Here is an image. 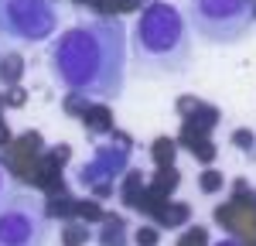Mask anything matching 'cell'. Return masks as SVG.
<instances>
[{
  "instance_id": "cell-1",
  "label": "cell",
  "mask_w": 256,
  "mask_h": 246,
  "mask_svg": "<svg viewBox=\"0 0 256 246\" xmlns=\"http://www.w3.org/2000/svg\"><path fill=\"white\" fill-rule=\"evenodd\" d=\"M48 68L72 96L116 100L126 86V24L116 18L76 20L52 41Z\"/></svg>"
},
{
  "instance_id": "cell-2",
  "label": "cell",
  "mask_w": 256,
  "mask_h": 246,
  "mask_svg": "<svg viewBox=\"0 0 256 246\" xmlns=\"http://www.w3.org/2000/svg\"><path fill=\"white\" fill-rule=\"evenodd\" d=\"M134 68L147 79L181 76L192 62V28L174 4H147L134 24Z\"/></svg>"
},
{
  "instance_id": "cell-3",
  "label": "cell",
  "mask_w": 256,
  "mask_h": 246,
  "mask_svg": "<svg viewBox=\"0 0 256 246\" xmlns=\"http://www.w3.org/2000/svg\"><path fill=\"white\" fill-rule=\"evenodd\" d=\"M256 0H188V24L212 44H232L250 34Z\"/></svg>"
},
{
  "instance_id": "cell-4",
  "label": "cell",
  "mask_w": 256,
  "mask_h": 246,
  "mask_svg": "<svg viewBox=\"0 0 256 246\" xmlns=\"http://www.w3.org/2000/svg\"><path fill=\"white\" fill-rule=\"evenodd\" d=\"M48 212L34 195H14L0 205V246H44Z\"/></svg>"
},
{
  "instance_id": "cell-5",
  "label": "cell",
  "mask_w": 256,
  "mask_h": 246,
  "mask_svg": "<svg viewBox=\"0 0 256 246\" xmlns=\"http://www.w3.org/2000/svg\"><path fill=\"white\" fill-rule=\"evenodd\" d=\"M58 28V14L52 0H0V31L20 41H38L52 38Z\"/></svg>"
},
{
  "instance_id": "cell-6",
  "label": "cell",
  "mask_w": 256,
  "mask_h": 246,
  "mask_svg": "<svg viewBox=\"0 0 256 246\" xmlns=\"http://www.w3.org/2000/svg\"><path fill=\"white\" fill-rule=\"evenodd\" d=\"M99 246H126V222L123 219H106Z\"/></svg>"
},
{
  "instance_id": "cell-7",
  "label": "cell",
  "mask_w": 256,
  "mask_h": 246,
  "mask_svg": "<svg viewBox=\"0 0 256 246\" xmlns=\"http://www.w3.org/2000/svg\"><path fill=\"white\" fill-rule=\"evenodd\" d=\"M86 126H89V134H106V130H110V113H106L102 106L89 110V113H86Z\"/></svg>"
},
{
  "instance_id": "cell-8",
  "label": "cell",
  "mask_w": 256,
  "mask_h": 246,
  "mask_svg": "<svg viewBox=\"0 0 256 246\" xmlns=\"http://www.w3.org/2000/svg\"><path fill=\"white\" fill-rule=\"evenodd\" d=\"M20 79V55H4L0 58V82H18Z\"/></svg>"
},
{
  "instance_id": "cell-9",
  "label": "cell",
  "mask_w": 256,
  "mask_h": 246,
  "mask_svg": "<svg viewBox=\"0 0 256 246\" xmlns=\"http://www.w3.org/2000/svg\"><path fill=\"white\" fill-rule=\"evenodd\" d=\"M18 195V184H14V178L7 174V168L0 164V205L7 202V198H14Z\"/></svg>"
},
{
  "instance_id": "cell-10",
  "label": "cell",
  "mask_w": 256,
  "mask_h": 246,
  "mask_svg": "<svg viewBox=\"0 0 256 246\" xmlns=\"http://www.w3.org/2000/svg\"><path fill=\"white\" fill-rule=\"evenodd\" d=\"M86 240H89V232H86L82 226H68V229L62 232V243L65 246H82Z\"/></svg>"
},
{
  "instance_id": "cell-11",
  "label": "cell",
  "mask_w": 256,
  "mask_h": 246,
  "mask_svg": "<svg viewBox=\"0 0 256 246\" xmlns=\"http://www.w3.org/2000/svg\"><path fill=\"white\" fill-rule=\"evenodd\" d=\"M198 188H202V192H218V188H222V174L205 171V174H202V182H198Z\"/></svg>"
},
{
  "instance_id": "cell-12",
  "label": "cell",
  "mask_w": 256,
  "mask_h": 246,
  "mask_svg": "<svg viewBox=\"0 0 256 246\" xmlns=\"http://www.w3.org/2000/svg\"><path fill=\"white\" fill-rule=\"evenodd\" d=\"M171 184H178V171H168V168H164V171H160V182L154 184V192H158V195H164Z\"/></svg>"
},
{
  "instance_id": "cell-13",
  "label": "cell",
  "mask_w": 256,
  "mask_h": 246,
  "mask_svg": "<svg viewBox=\"0 0 256 246\" xmlns=\"http://www.w3.org/2000/svg\"><path fill=\"white\" fill-rule=\"evenodd\" d=\"M158 240H160L158 229H150V226H144V229L137 232V243H140V246H158Z\"/></svg>"
},
{
  "instance_id": "cell-14",
  "label": "cell",
  "mask_w": 256,
  "mask_h": 246,
  "mask_svg": "<svg viewBox=\"0 0 256 246\" xmlns=\"http://www.w3.org/2000/svg\"><path fill=\"white\" fill-rule=\"evenodd\" d=\"M205 240H208V236H205V229H192V236H188L181 246H205Z\"/></svg>"
},
{
  "instance_id": "cell-15",
  "label": "cell",
  "mask_w": 256,
  "mask_h": 246,
  "mask_svg": "<svg viewBox=\"0 0 256 246\" xmlns=\"http://www.w3.org/2000/svg\"><path fill=\"white\" fill-rule=\"evenodd\" d=\"M195 158H198V161H212V158H216L212 144H198V147H195Z\"/></svg>"
},
{
  "instance_id": "cell-16",
  "label": "cell",
  "mask_w": 256,
  "mask_h": 246,
  "mask_svg": "<svg viewBox=\"0 0 256 246\" xmlns=\"http://www.w3.org/2000/svg\"><path fill=\"white\" fill-rule=\"evenodd\" d=\"M137 188H140V174H130V184H126V202H137Z\"/></svg>"
},
{
  "instance_id": "cell-17",
  "label": "cell",
  "mask_w": 256,
  "mask_h": 246,
  "mask_svg": "<svg viewBox=\"0 0 256 246\" xmlns=\"http://www.w3.org/2000/svg\"><path fill=\"white\" fill-rule=\"evenodd\" d=\"M82 216H89V219H99L102 216V208L96 202H82Z\"/></svg>"
},
{
  "instance_id": "cell-18",
  "label": "cell",
  "mask_w": 256,
  "mask_h": 246,
  "mask_svg": "<svg viewBox=\"0 0 256 246\" xmlns=\"http://www.w3.org/2000/svg\"><path fill=\"white\" fill-rule=\"evenodd\" d=\"M168 150H171V140H158V161H168Z\"/></svg>"
},
{
  "instance_id": "cell-19",
  "label": "cell",
  "mask_w": 256,
  "mask_h": 246,
  "mask_svg": "<svg viewBox=\"0 0 256 246\" xmlns=\"http://www.w3.org/2000/svg\"><path fill=\"white\" fill-rule=\"evenodd\" d=\"M236 144H242V147H253V137H250L246 130H239V134H236Z\"/></svg>"
},
{
  "instance_id": "cell-20",
  "label": "cell",
  "mask_w": 256,
  "mask_h": 246,
  "mask_svg": "<svg viewBox=\"0 0 256 246\" xmlns=\"http://www.w3.org/2000/svg\"><path fill=\"white\" fill-rule=\"evenodd\" d=\"M68 205H72V202H68V198H58V202L52 205V208H48V212H68Z\"/></svg>"
},
{
  "instance_id": "cell-21",
  "label": "cell",
  "mask_w": 256,
  "mask_h": 246,
  "mask_svg": "<svg viewBox=\"0 0 256 246\" xmlns=\"http://www.w3.org/2000/svg\"><path fill=\"white\" fill-rule=\"evenodd\" d=\"M218 246H242V243H239V240H222Z\"/></svg>"
}]
</instances>
